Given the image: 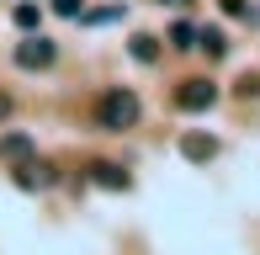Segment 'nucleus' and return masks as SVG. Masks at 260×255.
Instances as JSON below:
<instances>
[{"mask_svg": "<svg viewBox=\"0 0 260 255\" xmlns=\"http://www.w3.org/2000/svg\"><path fill=\"white\" fill-rule=\"evenodd\" d=\"M218 6H223V11H229V16H255V11H250V6H244V0H218Z\"/></svg>", "mask_w": 260, "mask_h": 255, "instance_id": "obj_13", "label": "nucleus"}, {"mask_svg": "<svg viewBox=\"0 0 260 255\" xmlns=\"http://www.w3.org/2000/svg\"><path fill=\"white\" fill-rule=\"evenodd\" d=\"M197 32H202V27H197V21H175V27H170V48L191 53V48H197Z\"/></svg>", "mask_w": 260, "mask_h": 255, "instance_id": "obj_9", "label": "nucleus"}, {"mask_svg": "<svg viewBox=\"0 0 260 255\" xmlns=\"http://www.w3.org/2000/svg\"><path fill=\"white\" fill-rule=\"evenodd\" d=\"M90 27H106V21H122V6H106V11H80Z\"/></svg>", "mask_w": 260, "mask_h": 255, "instance_id": "obj_11", "label": "nucleus"}, {"mask_svg": "<svg viewBox=\"0 0 260 255\" xmlns=\"http://www.w3.org/2000/svg\"><path fill=\"white\" fill-rule=\"evenodd\" d=\"M53 11H58V16H80L85 6H80V0H53Z\"/></svg>", "mask_w": 260, "mask_h": 255, "instance_id": "obj_14", "label": "nucleus"}, {"mask_svg": "<svg viewBox=\"0 0 260 255\" xmlns=\"http://www.w3.org/2000/svg\"><path fill=\"white\" fill-rule=\"evenodd\" d=\"M16 181H21V186H27V192H32V186H53V170L43 165V160H27V165L16 170Z\"/></svg>", "mask_w": 260, "mask_h": 255, "instance_id": "obj_6", "label": "nucleus"}, {"mask_svg": "<svg viewBox=\"0 0 260 255\" xmlns=\"http://www.w3.org/2000/svg\"><path fill=\"white\" fill-rule=\"evenodd\" d=\"M138 117H144V101H138L127 85L101 90V101H96V122L106 128V133H127V128H133Z\"/></svg>", "mask_w": 260, "mask_h": 255, "instance_id": "obj_1", "label": "nucleus"}, {"mask_svg": "<svg viewBox=\"0 0 260 255\" xmlns=\"http://www.w3.org/2000/svg\"><path fill=\"white\" fill-rule=\"evenodd\" d=\"M53 59H58V48H53L48 38H27V43H16V64H21V69H48Z\"/></svg>", "mask_w": 260, "mask_h": 255, "instance_id": "obj_3", "label": "nucleus"}, {"mask_svg": "<svg viewBox=\"0 0 260 255\" xmlns=\"http://www.w3.org/2000/svg\"><path fill=\"white\" fill-rule=\"evenodd\" d=\"M127 53H133L138 64H154V59H159V38H149V32H138V38L127 43Z\"/></svg>", "mask_w": 260, "mask_h": 255, "instance_id": "obj_10", "label": "nucleus"}, {"mask_svg": "<svg viewBox=\"0 0 260 255\" xmlns=\"http://www.w3.org/2000/svg\"><path fill=\"white\" fill-rule=\"evenodd\" d=\"M90 181H96V186H106V192H127V186H133V181H127V170H122V165H112V160L90 165Z\"/></svg>", "mask_w": 260, "mask_h": 255, "instance_id": "obj_5", "label": "nucleus"}, {"mask_svg": "<svg viewBox=\"0 0 260 255\" xmlns=\"http://www.w3.org/2000/svg\"><path fill=\"white\" fill-rule=\"evenodd\" d=\"M212 101H218V85H212L207 75L181 80V85H175V107H181V112H207Z\"/></svg>", "mask_w": 260, "mask_h": 255, "instance_id": "obj_2", "label": "nucleus"}, {"mask_svg": "<svg viewBox=\"0 0 260 255\" xmlns=\"http://www.w3.org/2000/svg\"><path fill=\"white\" fill-rule=\"evenodd\" d=\"M0 160H32V138L27 133H6L0 138Z\"/></svg>", "mask_w": 260, "mask_h": 255, "instance_id": "obj_8", "label": "nucleus"}, {"mask_svg": "<svg viewBox=\"0 0 260 255\" xmlns=\"http://www.w3.org/2000/svg\"><path fill=\"white\" fill-rule=\"evenodd\" d=\"M218 149H223V144H218L212 133H186V138H181V154L191 160V165H207V160H218Z\"/></svg>", "mask_w": 260, "mask_h": 255, "instance_id": "obj_4", "label": "nucleus"}, {"mask_svg": "<svg viewBox=\"0 0 260 255\" xmlns=\"http://www.w3.org/2000/svg\"><path fill=\"white\" fill-rule=\"evenodd\" d=\"M38 21H43V11L32 6V0H27V6H16V27H21V32H32Z\"/></svg>", "mask_w": 260, "mask_h": 255, "instance_id": "obj_12", "label": "nucleus"}, {"mask_svg": "<svg viewBox=\"0 0 260 255\" xmlns=\"http://www.w3.org/2000/svg\"><path fill=\"white\" fill-rule=\"evenodd\" d=\"M197 48H202L207 59H223V53H229V38H223L218 27H202V32H197Z\"/></svg>", "mask_w": 260, "mask_h": 255, "instance_id": "obj_7", "label": "nucleus"}, {"mask_svg": "<svg viewBox=\"0 0 260 255\" xmlns=\"http://www.w3.org/2000/svg\"><path fill=\"white\" fill-rule=\"evenodd\" d=\"M6 112H11V96H6V90H0V117H6Z\"/></svg>", "mask_w": 260, "mask_h": 255, "instance_id": "obj_15", "label": "nucleus"}]
</instances>
